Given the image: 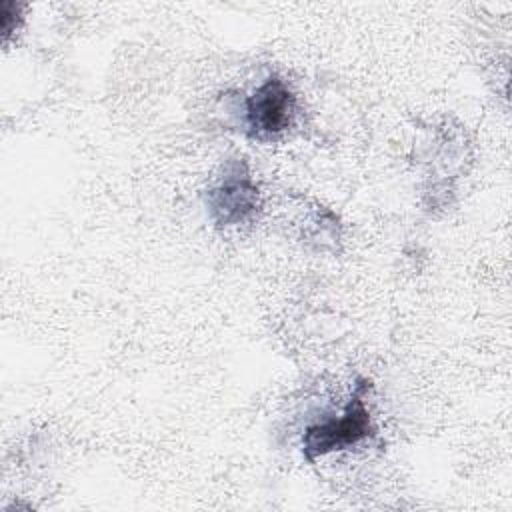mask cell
I'll return each instance as SVG.
<instances>
[{
	"label": "cell",
	"instance_id": "obj_1",
	"mask_svg": "<svg viewBox=\"0 0 512 512\" xmlns=\"http://www.w3.org/2000/svg\"><path fill=\"white\" fill-rule=\"evenodd\" d=\"M370 388V382L360 378L340 416L306 428L302 436V454L306 460L312 462L318 456L352 448L374 432L372 416L366 406V396Z\"/></svg>",
	"mask_w": 512,
	"mask_h": 512
},
{
	"label": "cell",
	"instance_id": "obj_2",
	"mask_svg": "<svg viewBox=\"0 0 512 512\" xmlns=\"http://www.w3.org/2000/svg\"><path fill=\"white\" fill-rule=\"evenodd\" d=\"M296 112V96L278 76H268L244 100L246 134L260 142H270L282 136Z\"/></svg>",
	"mask_w": 512,
	"mask_h": 512
},
{
	"label": "cell",
	"instance_id": "obj_3",
	"mask_svg": "<svg viewBox=\"0 0 512 512\" xmlns=\"http://www.w3.org/2000/svg\"><path fill=\"white\" fill-rule=\"evenodd\" d=\"M206 206L216 226H238L250 220L260 208V190L252 180L246 162L234 160L224 176L206 192Z\"/></svg>",
	"mask_w": 512,
	"mask_h": 512
},
{
	"label": "cell",
	"instance_id": "obj_4",
	"mask_svg": "<svg viewBox=\"0 0 512 512\" xmlns=\"http://www.w3.org/2000/svg\"><path fill=\"white\" fill-rule=\"evenodd\" d=\"M22 8L24 6L18 4V2H10V0L2 2V6H0V32H2L4 42L10 38V34L22 22Z\"/></svg>",
	"mask_w": 512,
	"mask_h": 512
}]
</instances>
